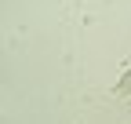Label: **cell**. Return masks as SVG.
I'll use <instances>...</instances> for the list:
<instances>
[{
  "label": "cell",
  "instance_id": "6da1fadb",
  "mask_svg": "<svg viewBox=\"0 0 131 124\" xmlns=\"http://www.w3.org/2000/svg\"><path fill=\"white\" fill-rule=\"evenodd\" d=\"M120 95H131V69L120 77Z\"/></svg>",
  "mask_w": 131,
  "mask_h": 124
}]
</instances>
